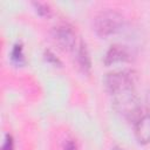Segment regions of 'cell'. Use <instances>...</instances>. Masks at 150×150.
Instances as JSON below:
<instances>
[{
  "instance_id": "4",
  "label": "cell",
  "mask_w": 150,
  "mask_h": 150,
  "mask_svg": "<svg viewBox=\"0 0 150 150\" xmlns=\"http://www.w3.org/2000/svg\"><path fill=\"white\" fill-rule=\"evenodd\" d=\"M53 38L57 46L63 50H71L76 46V34L68 23H60L53 29Z\"/></svg>"
},
{
  "instance_id": "14",
  "label": "cell",
  "mask_w": 150,
  "mask_h": 150,
  "mask_svg": "<svg viewBox=\"0 0 150 150\" xmlns=\"http://www.w3.org/2000/svg\"><path fill=\"white\" fill-rule=\"evenodd\" d=\"M112 150H121V149H120V148H114Z\"/></svg>"
},
{
  "instance_id": "11",
  "label": "cell",
  "mask_w": 150,
  "mask_h": 150,
  "mask_svg": "<svg viewBox=\"0 0 150 150\" xmlns=\"http://www.w3.org/2000/svg\"><path fill=\"white\" fill-rule=\"evenodd\" d=\"M63 150H77V146H76V144L71 139H68V141L64 142Z\"/></svg>"
},
{
  "instance_id": "2",
  "label": "cell",
  "mask_w": 150,
  "mask_h": 150,
  "mask_svg": "<svg viewBox=\"0 0 150 150\" xmlns=\"http://www.w3.org/2000/svg\"><path fill=\"white\" fill-rule=\"evenodd\" d=\"M112 96H114V105L116 110L120 114H122L124 117L129 120H135V118L138 120L142 116L139 115L141 105L138 103V100L134 89L122 90L120 93L114 94Z\"/></svg>"
},
{
  "instance_id": "12",
  "label": "cell",
  "mask_w": 150,
  "mask_h": 150,
  "mask_svg": "<svg viewBox=\"0 0 150 150\" xmlns=\"http://www.w3.org/2000/svg\"><path fill=\"white\" fill-rule=\"evenodd\" d=\"M45 55H46V60H48V61H50V62H53V63H55V64H56V63H60V61L57 60V57H56L53 53H50L49 50H47Z\"/></svg>"
},
{
  "instance_id": "1",
  "label": "cell",
  "mask_w": 150,
  "mask_h": 150,
  "mask_svg": "<svg viewBox=\"0 0 150 150\" xmlns=\"http://www.w3.org/2000/svg\"><path fill=\"white\" fill-rule=\"evenodd\" d=\"M124 19L122 14L112 9L100 12L94 19V30L98 36L107 38L117 33L123 26Z\"/></svg>"
},
{
  "instance_id": "7",
  "label": "cell",
  "mask_w": 150,
  "mask_h": 150,
  "mask_svg": "<svg viewBox=\"0 0 150 150\" xmlns=\"http://www.w3.org/2000/svg\"><path fill=\"white\" fill-rule=\"evenodd\" d=\"M76 61H77V64H79V67L81 68V70L83 73L89 71L90 66H91V62H90L88 49H87V47H86V45L83 42H80V46L77 48V52H76Z\"/></svg>"
},
{
  "instance_id": "6",
  "label": "cell",
  "mask_w": 150,
  "mask_h": 150,
  "mask_svg": "<svg viewBox=\"0 0 150 150\" xmlns=\"http://www.w3.org/2000/svg\"><path fill=\"white\" fill-rule=\"evenodd\" d=\"M135 136L142 144L150 142V114L142 115L135 124Z\"/></svg>"
},
{
  "instance_id": "9",
  "label": "cell",
  "mask_w": 150,
  "mask_h": 150,
  "mask_svg": "<svg viewBox=\"0 0 150 150\" xmlns=\"http://www.w3.org/2000/svg\"><path fill=\"white\" fill-rule=\"evenodd\" d=\"M36 8V12L41 15H49L50 14V9H49V6L46 5V4H42V2H34L33 4Z\"/></svg>"
},
{
  "instance_id": "8",
  "label": "cell",
  "mask_w": 150,
  "mask_h": 150,
  "mask_svg": "<svg viewBox=\"0 0 150 150\" xmlns=\"http://www.w3.org/2000/svg\"><path fill=\"white\" fill-rule=\"evenodd\" d=\"M11 59L13 62H15L16 64H22L25 62V56H23V49L22 46L20 43L14 45L12 53H11Z\"/></svg>"
},
{
  "instance_id": "10",
  "label": "cell",
  "mask_w": 150,
  "mask_h": 150,
  "mask_svg": "<svg viewBox=\"0 0 150 150\" xmlns=\"http://www.w3.org/2000/svg\"><path fill=\"white\" fill-rule=\"evenodd\" d=\"M1 150H14V143L11 135H6Z\"/></svg>"
},
{
  "instance_id": "3",
  "label": "cell",
  "mask_w": 150,
  "mask_h": 150,
  "mask_svg": "<svg viewBox=\"0 0 150 150\" xmlns=\"http://www.w3.org/2000/svg\"><path fill=\"white\" fill-rule=\"evenodd\" d=\"M136 75L131 70H117L105 75L104 84L111 95L127 89H134Z\"/></svg>"
},
{
  "instance_id": "13",
  "label": "cell",
  "mask_w": 150,
  "mask_h": 150,
  "mask_svg": "<svg viewBox=\"0 0 150 150\" xmlns=\"http://www.w3.org/2000/svg\"><path fill=\"white\" fill-rule=\"evenodd\" d=\"M145 103H146V107H148V109H149V111H150V91L146 94V97H145ZM150 114V112H149Z\"/></svg>"
},
{
  "instance_id": "5",
  "label": "cell",
  "mask_w": 150,
  "mask_h": 150,
  "mask_svg": "<svg viewBox=\"0 0 150 150\" xmlns=\"http://www.w3.org/2000/svg\"><path fill=\"white\" fill-rule=\"evenodd\" d=\"M131 60V53L130 50L122 45H114L109 48L104 56V63L107 66L116 63V62H124Z\"/></svg>"
}]
</instances>
